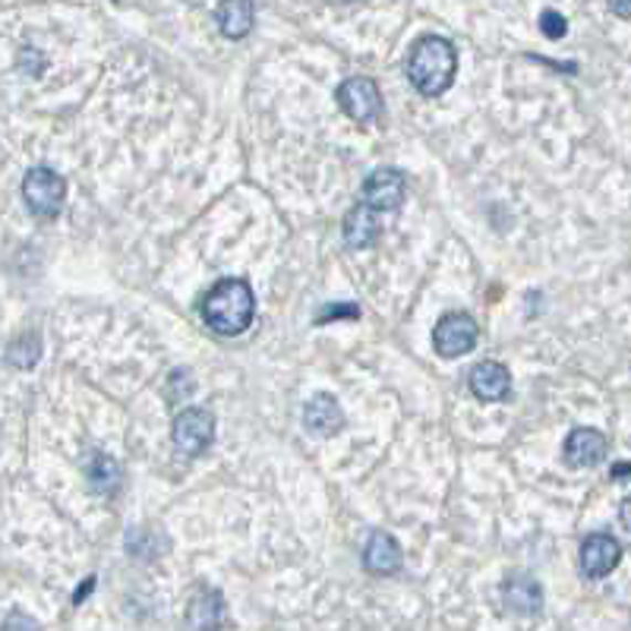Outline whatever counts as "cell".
<instances>
[{
  "mask_svg": "<svg viewBox=\"0 0 631 631\" xmlns=\"http://www.w3.org/2000/svg\"><path fill=\"white\" fill-rule=\"evenodd\" d=\"M458 73V51L455 44L442 35H423L417 39L411 54H408V80L411 86L427 95V98H439L445 95Z\"/></svg>",
  "mask_w": 631,
  "mask_h": 631,
  "instance_id": "cell-1",
  "label": "cell"
},
{
  "mask_svg": "<svg viewBox=\"0 0 631 631\" xmlns=\"http://www.w3.org/2000/svg\"><path fill=\"white\" fill-rule=\"evenodd\" d=\"M202 319L221 338H234L246 332L253 316H256V297L253 287L243 278H221L212 284V291L202 297Z\"/></svg>",
  "mask_w": 631,
  "mask_h": 631,
  "instance_id": "cell-2",
  "label": "cell"
},
{
  "mask_svg": "<svg viewBox=\"0 0 631 631\" xmlns=\"http://www.w3.org/2000/svg\"><path fill=\"white\" fill-rule=\"evenodd\" d=\"M22 199L35 218H57L64 209L66 180L51 168H32L22 180Z\"/></svg>",
  "mask_w": 631,
  "mask_h": 631,
  "instance_id": "cell-3",
  "label": "cell"
},
{
  "mask_svg": "<svg viewBox=\"0 0 631 631\" xmlns=\"http://www.w3.org/2000/svg\"><path fill=\"white\" fill-rule=\"evenodd\" d=\"M175 449L183 458H199L215 442V417L206 408H187L175 417Z\"/></svg>",
  "mask_w": 631,
  "mask_h": 631,
  "instance_id": "cell-4",
  "label": "cell"
},
{
  "mask_svg": "<svg viewBox=\"0 0 631 631\" xmlns=\"http://www.w3.org/2000/svg\"><path fill=\"white\" fill-rule=\"evenodd\" d=\"M477 319L467 316V313H449V316H442L433 328L435 354H439V357H449V360L471 354V350L477 348Z\"/></svg>",
  "mask_w": 631,
  "mask_h": 631,
  "instance_id": "cell-5",
  "label": "cell"
},
{
  "mask_svg": "<svg viewBox=\"0 0 631 631\" xmlns=\"http://www.w3.org/2000/svg\"><path fill=\"white\" fill-rule=\"evenodd\" d=\"M335 98H338L341 111L348 114L350 120H357V124H370L372 117L382 114V92H379V86L372 83L370 76H350V80H345L338 86V92H335Z\"/></svg>",
  "mask_w": 631,
  "mask_h": 631,
  "instance_id": "cell-6",
  "label": "cell"
},
{
  "mask_svg": "<svg viewBox=\"0 0 631 631\" xmlns=\"http://www.w3.org/2000/svg\"><path fill=\"white\" fill-rule=\"evenodd\" d=\"M404 197H408V177L395 168H379L364 180L360 202L372 206L376 212H395V209H401Z\"/></svg>",
  "mask_w": 631,
  "mask_h": 631,
  "instance_id": "cell-7",
  "label": "cell"
},
{
  "mask_svg": "<svg viewBox=\"0 0 631 631\" xmlns=\"http://www.w3.org/2000/svg\"><path fill=\"white\" fill-rule=\"evenodd\" d=\"M622 559V546L610 534H590L588 540L581 544V556H578V566H581V575L590 578V581H600L616 571Z\"/></svg>",
  "mask_w": 631,
  "mask_h": 631,
  "instance_id": "cell-8",
  "label": "cell"
},
{
  "mask_svg": "<svg viewBox=\"0 0 631 631\" xmlns=\"http://www.w3.org/2000/svg\"><path fill=\"white\" fill-rule=\"evenodd\" d=\"M228 625V603L221 590L202 588L187 603V629L190 631H221Z\"/></svg>",
  "mask_w": 631,
  "mask_h": 631,
  "instance_id": "cell-9",
  "label": "cell"
},
{
  "mask_svg": "<svg viewBox=\"0 0 631 631\" xmlns=\"http://www.w3.org/2000/svg\"><path fill=\"white\" fill-rule=\"evenodd\" d=\"M502 603L512 616H537L544 610V588L530 575H508L502 581Z\"/></svg>",
  "mask_w": 631,
  "mask_h": 631,
  "instance_id": "cell-10",
  "label": "cell"
},
{
  "mask_svg": "<svg viewBox=\"0 0 631 631\" xmlns=\"http://www.w3.org/2000/svg\"><path fill=\"white\" fill-rule=\"evenodd\" d=\"M610 452V442L607 435L593 427H578L571 430V435L566 439V464L568 467H597L603 458Z\"/></svg>",
  "mask_w": 631,
  "mask_h": 631,
  "instance_id": "cell-11",
  "label": "cell"
},
{
  "mask_svg": "<svg viewBox=\"0 0 631 631\" xmlns=\"http://www.w3.org/2000/svg\"><path fill=\"white\" fill-rule=\"evenodd\" d=\"M467 386H471L474 398L493 404V401L508 398V392H512V372L505 370L502 364H496V360H483V364H477V367L471 370Z\"/></svg>",
  "mask_w": 631,
  "mask_h": 631,
  "instance_id": "cell-12",
  "label": "cell"
},
{
  "mask_svg": "<svg viewBox=\"0 0 631 631\" xmlns=\"http://www.w3.org/2000/svg\"><path fill=\"white\" fill-rule=\"evenodd\" d=\"M364 568L379 578H389L401 568V546L392 534H386V530L370 534V540L364 546Z\"/></svg>",
  "mask_w": 631,
  "mask_h": 631,
  "instance_id": "cell-13",
  "label": "cell"
},
{
  "mask_svg": "<svg viewBox=\"0 0 631 631\" xmlns=\"http://www.w3.org/2000/svg\"><path fill=\"white\" fill-rule=\"evenodd\" d=\"M218 29L224 39L240 42L253 32V22H256V7L253 0H221L215 10Z\"/></svg>",
  "mask_w": 631,
  "mask_h": 631,
  "instance_id": "cell-14",
  "label": "cell"
},
{
  "mask_svg": "<svg viewBox=\"0 0 631 631\" xmlns=\"http://www.w3.org/2000/svg\"><path fill=\"white\" fill-rule=\"evenodd\" d=\"M304 427L313 435H335L345 427V411L332 395H316L304 408Z\"/></svg>",
  "mask_w": 631,
  "mask_h": 631,
  "instance_id": "cell-15",
  "label": "cell"
},
{
  "mask_svg": "<svg viewBox=\"0 0 631 631\" xmlns=\"http://www.w3.org/2000/svg\"><path fill=\"white\" fill-rule=\"evenodd\" d=\"M379 215H376V209L367 206V202H357L354 209H350L348 215H345V243H348L350 250H367L372 246L376 240H379Z\"/></svg>",
  "mask_w": 631,
  "mask_h": 631,
  "instance_id": "cell-16",
  "label": "cell"
},
{
  "mask_svg": "<svg viewBox=\"0 0 631 631\" xmlns=\"http://www.w3.org/2000/svg\"><path fill=\"white\" fill-rule=\"evenodd\" d=\"M86 477H88V486L98 493V496H117V490H120V464L114 461L111 455H102V452H92L86 461Z\"/></svg>",
  "mask_w": 631,
  "mask_h": 631,
  "instance_id": "cell-17",
  "label": "cell"
},
{
  "mask_svg": "<svg viewBox=\"0 0 631 631\" xmlns=\"http://www.w3.org/2000/svg\"><path fill=\"white\" fill-rule=\"evenodd\" d=\"M165 549H168V540L161 534H155L153 527H136L127 537V553L139 562H153Z\"/></svg>",
  "mask_w": 631,
  "mask_h": 631,
  "instance_id": "cell-18",
  "label": "cell"
},
{
  "mask_svg": "<svg viewBox=\"0 0 631 631\" xmlns=\"http://www.w3.org/2000/svg\"><path fill=\"white\" fill-rule=\"evenodd\" d=\"M7 357H10V364H13V367H35V360L42 357V338H39L35 332L20 335V338L10 345Z\"/></svg>",
  "mask_w": 631,
  "mask_h": 631,
  "instance_id": "cell-19",
  "label": "cell"
},
{
  "mask_svg": "<svg viewBox=\"0 0 631 631\" xmlns=\"http://www.w3.org/2000/svg\"><path fill=\"white\" fill-rule=\"evenodd\" d=\"M540 32H544L546 39L559 42V39H566L568 35V20L562 13H556V10H544V13H540Z\"/></svg>",
  "mask_w": 631,
  "mask_h": 631,
  "instance_id": "cell-20",
  "label": "cell"
},
{
  "mask_svg": "<svg viewBox=\"0 0 631 631\" xmlns=\"http://www.w3.org/2000/svg\"><path fill=\"white\" fill-rule=\"evenodd\" d=\"M360 306L357 304H335L326 306V313H319V323H332V319H357Z\"/></svg>",
  "mask_w": 631,
  "mask_h": 631,
  "instance_id": "cell-21",
  "label": "cell"
},
{
  "mask_svg": "<svg viewBox=\"0 0 631 631\" xmlns=\"http://www.w3.org/2000/svg\"><path fill=\"white\" fill-rule=\"evenodd\" d=\"M3 631H39V625L29 616H22V612H10L7 622H3Z\"/></svg>",
  "mask_w": 631,
  "mask_h": 631,
  "instance_id": "cell-22",
  "label": "cell"
},
{
  "mask_svg": "<svg viewBox=\"0 0 631 631\" xmlns=\"http://www.w3.org/2000/svg\"><path fill=\"white\" fill-rule=\"evenodd\" d=\"M610 10L622 20H631V0H610Z\"/></svg>",
  "mask_w": 631,
  "mask_h": 631,
  "instance_id": "cell-23",
  "label": "cell"
},
{
  "mask_svg": "<svg viewBox=\"0 0 631 631\" xmlns=\"http://www.w3.org/2000/svg\"><path fill=\"white\" fill-rule=\"evenodd\" d=\"M619 522H622V527H625V530H631V496H625V499H622V505H619Z\"/></svg>",
  "mask_w": 631,
  "mask_h": 631,
  "instance_id": "cell-24",
  "label": "cell"
},
{
  "mask_svg": "<svg viewBox=\"0 0 631 631\" xmlns=\"http://www.w3.org/2000/svg\"><path fill=\"white\" fill-rule=\"evenodd\" d=\"M92 585H95V578H86V585H83V590L80 593H73V603H83L86 600V593L92 590Z\"/></svg>",
  "mask_w": 631,
  "mask_h": 631,
  "instance_id": "cell-25",
  "label": "cell"
},
{
  "mask_svg": "<svg viewBox=\"0 0 631 631\" xmlns=\"http://www.w3.org/2000/svg\"><path fill=\"white\" fill-rule=\"evenodd\" d=\"M345 3H357V0H345Z\"/></svg>",
  "mask_w": 631,
  "mask_h": 631,
  "instance_id": "cell-26",
  "label": "cell"
}]
</instances>
